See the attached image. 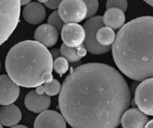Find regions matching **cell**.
I'll list each match as a JSON object with an SVG mask.
<instances>
[{"label":"cell","instance_id":"1","mask_svg":"<svg viewBox=\"0 0 153 128\" xmlns=\"http://www.w3.org/2000/svg\"><path fill=\"white\" fill-rule=\"evenodd\" d=\"M131 94L120 72L102 63L73 69L61 86V114L74 128H115L129 108Z\"/></svg>","mask_w":153,"mask_h":128},{"label":"cell","instance_id":"26","mask_svg":"<svg viewBox=\"0 0 153 128\" xmlns=\"http://www.w3.org/2000/svg\"><path fill=\"white\" fill-rule=\"evenodd\" d=\"M145 127L153 128V120H151L150 121H148L147 124H146V127Z\"/></svg>","mask_w":153,"mask_h":128},{"label":"cell","instance_id":"9","mask_svg":"<svg viewBox=\"0 0 153 128\" xmlns=\"http://www.w3.org/2000/svg\"><path fill=\"white\" fill-rule=\"evenodd\" d=\"M20 95V88L9 75H0V105L12 104Z\"/></svg>","mask_w":153,"mask_h":128},{"label":"cell","instance_id":"25","mask_svg":"<svg viewBox=\"0 0 153 128\" xmlns=\"http://www.w3.org/2000/svg\"><path fill=\"white\" fill-rule=\"evenodd\" d=\"M51 55L53 57V59H55L57 57H59L61 55V52H60V50L57 49V48H54V49H52L51 51Z\"/></svg>","mask_w":153,"mask_h":128},{"label":"cell","instance_id":"29","mask_svg":"<svg viewBox=\"0 0 153 128\" xmlns=\"http://www.w3.org/2000/svg\"><path fill=\"white\" fill-rule=\"evenodd\" d=\"M14 127V128H19V127H27L25 125H21V124H16L14 125L13 127Z\"/></svg>","mask_w":153,"mask_h":128},{"label":"cell","instance_id":"30","mask_svg":"<svg viewBox=\"0 0 153 128\" xmlns=\"http://www.w3.org/2000/svg\"><path fill=\"white\" fill-rule=\"evenodd\" d=\"M38 2H40V3H42V4H45V5L47 2H48L50 0H37Z\"/></svg>","mask_w":153,"mask_h":128},{"label":"cell","instance_id":"4","mask_svg":"<svg viewBox=\"0 0 153 128\" xmlns=\"http://www.w3.org/2000/svg\"><path fill=\"white\" fill-rule=\"evenodd\" d=\"M20 0H0V45L14 32L20 19Z\"/></svg>","mask_w":153,"mask_h":128},{"label":"cell","instance_id":"16","mask_svg":"<svg viewBox=\"0 0 153 128\" xmlns=\"http://www.w3.org/2000/svg\"><path fill=\"white\" fill-rule=\"evenodd\" d=\"M103 20L106 26L114 30L120 29L125 25V13L117 8L107 9L103 16Z\"/></svg>","mask_w":153,"mask_h":128},{"label":"cell","instance_id":"12","mask_svg":"<svg viewBox=\"0 0 153 128\" xmlns=\"http://www.w3.org/2000/svg\"><path fill=\"white\" fill-rule=\"evenodd\" d=\"M149 121L147 114L143 113L140 109H127L121 117L120 124L124 128H142L145 127Z\"/></svg>","mask_w":153,"mask_h":128},{"label":"cell","instance_id":"21","mask_svg":"<svg viewBox=\"0 0 153 128\" xmlns=\"http://www.w3.org/2000/svg\"><path fill=\"white\" fill-rule=\"evenodd\" d=\"M48 22L50 25H53L54 28H57L58 32H61L63 26H64V23H65L64 21L61 19V16L58 13V11H54V13L51 14V16L48 18Z\"/></svg>","mask_w":153,"mask_h":128},{"label":"cell","instance_id":"7","mask_svg":"<svg viewBox=\"0 0 153 128\" xmlns=\"http://www.w3.org/2000/svg\"><path fill=\"white\" fill-rule=\"evenodd\" d=\"M135 103L143 113L153 116V77L143 81L136 88Z\"/></svg>","mask_w":153,"mask_h":128},{"label":"cell","instance_id":"8","mask_svg":"<svg viewBox=\"0 0 153 128\" xmlns=\"http://www.w3.org/2000/svg\"><path fill=\"white\" fill-rule=\"evenodd\" d=\"M64 44L69 47H78L84 44L86 32L84 27L78 23H66L61 31Z\"/></svg>","mask_w":153,"mask_h":128},{"label":"cell","instance_id":"6","mask_svg":"<svg viewBox=\"0 0 153 128\" xmlns=\"http://www.w3.org/2000/svg\"><path fill=\"white\" fill-rule=\"evenodd\" d=\"M58 13L65 23H79L87 18V7L84 0H64Z\"/></svg>","mask_w":153,"mask_h":128},{"label":"cell","instance_id":"23","mask_svg":"<svg viewBox=\"0 0 153 128\" xmlns=\"http://www.w3.org/2000/svg\"><path fill=\"white\" fill-rule=\"evenodd\" d=\"M87 7V18H91L97 13L99 8L98 0H84Z\"/></svg>","mask_w":153,"mask_h":128},{"label":"cell","instance_id":"22","mask_svg":"<svg viewBox=\"0 0 153 128\" xmlns=\"http://www.w3.org/2000/svg\"><path fill=\"white\" fill-rule=\"evenodd\" d=\"M106 6V9L117 8L125 13L128 8V2H127V0H107Z\"/></svg>","mask_w":153,"mask_h":128},{"label":"cell","instance_id":"31","mask_svg":"<svg viewBox=\"0 0 153 128\" xmlns=\"http://www.w3.org/2000/svg\"><path fill=\"white\" fill-rule=\"evenodd\" d=\"M2 126H3V124H2L1 123V122H0V128L3 127H2Z\"/></svg>","mask_w":153,"mask_h":128},{"label":"cell","instance_id":"5","mask_svg":"<svg viewBox=\"0 0 153 128\" xmlns=\"http://www.w3.org/2000/svg\"><path fill=\"white\" fill-rule=\"evenodd\" d=\"M103 17L100 16H93L84 24V28L86 32V38L84 45L88 52L92 54H103L107 53L110 50V46H103L97 41V32L100 28L103 26Z\"/></svg>","mask_w":153,"mask_h":128},{"label":"cell","instance_id":"17","mask_svg":"<svg viewBox=\"0 0 153 128\" xmlns=\"http://www.w3.org/2000/svg\"><path fill=\"white\" fill-rule=\"evenodd\" d=\"M60 52L61 56L65 57L70 63H74L79 62L83 57L86 56L87 50L83 45L78 47L73 48L63 44L60 48Z\"/></svg>","mask_w":153,"mask_h":128},{"label":"cell","instance_id":"32","mask_svg":"<svg viewBox=\"0 0 153 128\" xmlns=\"http://www.w3.org/2000/svg\"><path fill=\"white\" fill-rule=\"evenodd\" d=\"M0 71H1V62H0Z\"/></svg>","mask_w":153,"mask_h":128},{"label":"cell","instance_id":"27","mask_svg":"<svg viewBox=\"0 0 153 128\" xmlns=\"http://www.w3.org/2000/svg\"><path fill=\"white\" fill-rule=\"evenodd\" d=\"M21 1L22 5H26L27 4L30 3L31 2V0H20Z\"/></svg>","mask_w":153,"mask_h":128},{"label":"cell","instance_id":"24","mask_svg":"<svg viewBox=\"0 0 153 128\" xmlns=\"http://www.w3.org/2000/svg\"><path fill=\"white\" fill-rule=\"evenodd\" d=\"M64 0H50L48 2L45 4L48 9H52V10H55V9H58L60 4L63 2Z\"/></svg>","mask_w":153,"mask_h":128},{"label":"cell","instance_id":"19","mask_svg":"<svg viewBox=\"0 0 153 128\" xmlns=\"http://www.w3.org/2000/svg\"><path fill=\"white\" fill-rule=\"evenodd\" d=\"M42 85L44 87L45 93L50 97L56 96L61 92V85L59 81L56 79L53 78L51 81L45 83Z\"/></svg>","mask_w":153,"mask_h":128},{"label":"cell","instance_id":"20","mask_svg":"<svg viewBox=\"0 0 153 128\" xmlns=\"http://www.w3.org/2000/svg\"><path fill=\"white\" fill-rule=\"evenodd\" d=\"M53 69L59 75L65 74L69 69V62L63 56L57 57L53 63Z\"/></svg>","mask_w":153,"mask_h":128},{"label":"cell","instance_id":"13","mask_svg":"<svg viewBox=\"0 0 153 128\" xmlns=\"http://www.w3.org/2000/svg\"><path fill=\"white\" fill-rule=\"evenodd\" d=\"M35 40L47 48L54 46L58 41V31L50 24H43L35 32Z\"/></svg>","mask_w":153,"mask_h":128},{"label":"cell","instance_id":"2","mask_svg":"<svg viewBox=\"0 0 153 128\" xmlns=\"http://www.w3.org/2000/svg\"><path fill=\"white\" fill-rule=\"evenodd\" d=\"M114 62L126 77L143 81L153 77V17L142 16L119 30L112 47Z\"/></svg>","mask_w":153,"mask_h":128},{"label":"cell","instance_id":"28","mask_svg":"<svg viewBox=\"0 0 153 128\" xmlns=\"http://www.w3.org/2000/svg\"><path fill=\"white\" fill-rule=\"evenodd\" d=\"M143 1L149 5H151L152 7H153V0H143Z\"/></svg>","mask_w":153,"mask_h":128},{"label":"cell","instance_id":"3","mask_svg":"<svg viewBox=\"0 0 153 128\" xmlns=\"http://www.w3.org/2000/svg\"><path fill=\"white\" fill-rule=\"evenodd\" d=\"M53 57L44 45L26 40L14 45L5 58L8 75L19 86L37 88L53 79Z\"/></svg>","mask_w":153,"mask_h":128},{"label":"cell","instance_id":"18","mask_svg":"<svg viewBox=\"0 0 153 128\" xmlns=\"http://www.w3.org/2000/svg\"><path fill=\"white\" fill-rule=\"evenodd\" d=\"M117 35L113 28L103 25L97 32V41L103 46H111L116 40Z\"/></svg>","mask_w":153,"mask_h":128},{"label":"cell","instance_id":"10","mask_svg":"<svg viewBox=\"0 0 153 128\" xmlns=\"http://www.w3.org/2000/svg\"><path fill=\"white\" fill-rule=\"evenodd\" d=\"M34 127H67V121L62 114L54 111H46L40 113L34 123Z\"/></svg>","mask_w":153,"mask_h":128},{"label":"cell","instance_id":"11","mask_svg":"<svg viewBox=\"0 0 153 128\" xmlns=\"http://www.w3.org/2000/svg\"><path fill=\"white\" fill-rule=\"evenodd\" d=\"M51 103L50 96L45 94H38L36 91H31L25 98V106L31 112L40 114L49 108Z\"/></svg>","mask_w":153,"mask_h":128},{"label":"cell","instance_id":"15","mask_svg":"<svg viewBox=\"0 0 153 128\" xmlns=\"http://www.w3.org/2000/svg\"><path fill=\"white\" fill-rule=\"evenodd\" d=\"M22 120V112L16 105L12 103L0 107V122L3 126L13 127Z\"/></svg>","mask_w":153,"mask_h":128},{"label":"cell","instance_id":"14","mask_svg":"<svg viewBox=\"0 0 153 128\" xmlns=\"http://www.w3.org/2000/svg\"><path fill=\"white\" fill-rule=\"evenodd\" d=\"M22 16L29 24L38 25L45 19L46 10L40 2H30L25 6Z\"/></svg>","mask_w":153,"mask_h":128}]
</instances>
